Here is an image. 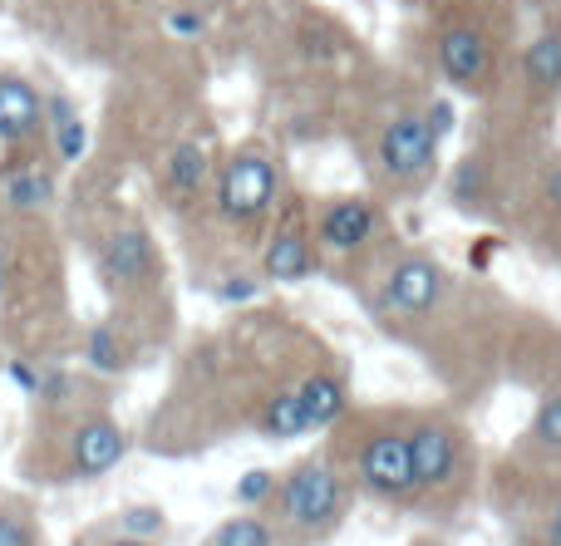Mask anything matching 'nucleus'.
I'll return each instance as SVG.
<instances>
[{
	"label": "nucleus",
	"instance_id": "obj_22",
	"mask_svg": "<svg viewBox=\"0 0 561 546\" xmlns=\"http://www.w3.org/2000/svg\"><path fill=\"white\" fill-rule=\"evenodd\" d=\"M0 546H35V527L25 512L0 508Z\"/></svg>",
	"mask_w": 561,
	"mask_h": 546
},
{
	"label": "nucleus",
	"instance_id": "obj_25",
	"mask_svg": "<svg viewBox=\"0 0 561 546\" xmlns=\"http://www.w3.org/2000/svg\"><path fill=\"white\" fill-rule=\"evenodd\" d=\"M173 30H197V15H173Z\"/></svg>",
	"mask_w": 561,
	"mask_h": 546
},
{
	"label": "nucleus",
	"instance_id": "obj_20",
	"mask_svg": "<svg viewBox=\"0 0 561 546\" xmlns=\"http://www.w3.org/2000/svg\"><path fill=\"white\" fill-rule=\"evenodd\" d=\"M527 443L542 453H552V458H561V394L552 390L542 399V409L533 414V429H527Z\"/></svg>",
	"mask_w": 561,
	"mask_h": 546
},
{
	"label": "nucleus",
	"instance_id": "obj_5",
	"mask_svg": "<svg viewBox=\"0 0 561 546\" xmlns=\"http://www.w3.org/2000/svg\"><path fill=\"white\" fill-rule=\"evenodd\" d=\"M379 167L404 187H424L438 167V133L428 114H399L379 133Z\"/></svg>",
	"mask_w": 561,
	"mask_h": 546
},
{
	"label": "nucleus",
	"instance_id": "obj_15",
	"mask_svg": "<svg viewBox=\"0 0 561 546\" xmlns=\"http://www.w3.org/2000/svg\"><path fill=\"white\" fill-rule=\"evenodd\" d=\"M523 79H527V94H537V98H552L561 89V25H547L542 35L527 45Z\"/></svg>",
	"mask_w": 561,
	"mask_h": 546
},
{
	"label": "nucleus",
	"instance_id": "obj_26",
	"mask_svg": "<svg viewBox=\"0 0 561 546\" xmlns=\"http://www.w3.org/2000/svg\"><path fill=\"white\" fill-rule=\"evenodd\" d=\"M108 546H153L148 537H118V542H108Z\"/></svg>",
	"mask_w": 561,
	"mask_h": 546
},
{
	"label": "nucleus",
	"instance_id": "obj_6",
	"mask_svg": "<svg viewBox=\"0 0 561 546\" xmlns=\"http://www.w3.org/2000/svg\"><path fill=\"white\" fill-rule=\"evenodd\" d=\"M379 295H385V311H394V315H428L448 295V281H444V271H438L434 256L404 252L385 271Z\"/></svg>",
	"mask_w": 561,
	"mask_h": 546
},
{
	"label": "nucleus",
	"instance_id": "obj_9",
	"mask_svg": "<svg viewBox=\"0 0 561 546\" xmlns=\"http://www.w3.org/2000/svg\"><path fill=\"white\" fill-rule=\"evenodd\" d=\"M488 65H493V49H488V35L468 20H454V25L438 30V69L454 89H478L488 79Z\"/></svg>",
	"mask_w": 561,
	"mask_h": 546
},
{
	"label": "nucleus",
	"instance_id": "obj_1",
	"mask_svg": "<svg viewBox=\"0 0 561 546\" xmlns=\"http://www.w3.org/2000/svg\"><path fill=\"white\" fill-rule=\"evenodd\" d=\"M276 532L296 537L300 546H316L345 527L355 508V483L325 458H306L276 483Z\"/></svg>",
	"mask_w": 561,
	"mask_h": 546
},
{
	"label": "nucleus",
	"instance_id": "obj_8",
	"mask_svg": "<svg viewBox=\"0 0 561 546\" xmlns=\"http://www.w3.org/2000/svg\"><path fill=\"white\" fill-rule=\"evenodd\" d=\"M316 266H320L316 232L300 222V207H290V212L276 222L272 242H266L262 271H266V281H276V286H296V281H306Z\"/></svg>",
	"mask_w": 561,
	"mask_h": 546
},
{
	"label": "nucleus",
	"instance_id": "obj_2",
	"mask_svg": "<svg viewBox=\"0 0 561 546\" xmlns=\"http://www.w3.org/2000/svg\"><path fill=\"white\" fill-rule=\"evenodd\" d=\"M217 187V212L232 226H256L276 212L280 197V163L266 148H237L213 177Z\"/></svg>",
	"mask_w": 561,
	"mask_h": 546
},
{
	"label": "nucleus",
	"instance_id": "obj_28",
	"mask_svg": "<svg viewBox=\"0 0 561 546\" xmlns=\"http://www.w3.org/2000/svg\"><path fill=\"white\" fill-rule=\"evenodd\" d=\"M0 281H5V271H0Z\"/></svg>",
	"mask_w": 561,
	"mask_h": 546
},
{
	"label": "nucleus",
	"instance_id": "obj_12",
	"mask_svg": "<svg viewBox=\"0 0 561 546\" xmlns=\"http://www.w3.org/2000/svg\"><path fill=\"white\" fill-rule=\"evenodd\" d=\"M158 271V252L144 226H118L104 242V276L114 286H144Z\"/></svg>",
	"mask_w": 561,
	"mask_h": 546
},
{
	"label": "nucleus",
	"instance_id": "obj_21",
	"mask_svg": "<svg viewBox=\"0 0 561 546\" xmlns=\"http://www.w3.org/2000/svg\"><path fill=\"white\" fill-rule=\"evenodd\" d=\"M276 473H247L242 483H237V502H247V508H262V502L276 498Z\"/></svg>",
	"mask_w": 561,
	"mask_h": 546
},
{
	"label": "nucleus",
	"instance_id": "obj_14",
	"mask_svg": "<svg viewBox=\"0 0 561 546\" xmlns=\"http://www.w3.org/2000/svg\"><path fill=\"white\" fill-rule=\"evenodd\" d=\"M0 202H5L10 212H20V217L45 212V207L55 202V177H49L45 167H35V163L10 167V173H0Z\"/></svg>",
	"mask_w": 561,
	"mask_h": 546
},
{
	"label": "nucleus",
	"instance_id": "obj_17",
	"mask_svg": "<svg viewBox=\"0 0 561 546\" xmlns=\"http://www.w3.org/2000/svg\"><path fill=\"white\" fill-rule=\"evenodd\" d=\"M45 124L55 128V153L65 158V163H75V158L84 153V124H79L75 104H69L65 94H49L45 98Z\"/></svg>",
	"mask_w": 561,
	"mask_h": 546
},
{
	"label": "nucleus",
	"instance_id": "obj_29",
	"mask_svg": "<svg viewBox=\"0 0 561 546\" xmlns=\"http://www.w3.org/2000/svg\"><path fill=\"white\" fill-rule=\"evenodd\" d=\"M557 394H561V390H557Z\"/></svg>",
	"mask_w": 561,
	"mask_h": 546
},
{
	"label": "nucleus",
	"instance_id": "obj_24",
	"mask_svg": "<svg viewBox=\"0 0 561 546\" xmlns=\"http://www.w3.org/2000/svg\"><path fill=\"white\" fill-rule=\"evenodd\" d=\"M542 546H561V498L552 502V512H547V527H542Z\"/></svg>",
	"mask_w": 561,
	"mask_h": 546
},
{
	"label": "nucleus",
	"instance_id": "obj_4",
	"mask_svg": "<svg viewBox=\"0 0 561 546\" xmlns=\"http://www.w3.org/2000/svg\"><path fill=\"white\" fill-rule=\"evenodd\" d=\"M355 492L375 502H414V468H409V443L399 423H379L355 443Z\"/></svg>",
	"mask_w": 561,
	"mask_h": 546
},
{
	"label": "nucleus",
	"instance_id": "obj_19",
	"mask_svg": "<svg viewBox=\"0 0 561 546\" xmlns=\"http://www.w3.org/2000/svg\"><path fill=\"white\" fill-rule=\"evenodd\" d=\"M256 433H266V439H300V433H310L306 429V414H300V404H296V394H290V390L276 394V399L256 414Z\"/></svg>",
	"mask_w": 561,
	"mask_h": 546
},
{
	"label": "nucleus",
	"instance_id": "obj_10",
	"mask_svg": "<svg viewBox=\"0 0 561 546\" xmlns=\"http://www.w3.org/2000/svg\"><path fill=\"white\" fill-rule=\"evenodd\" d=\"M128 453V433L118 429L108 414H94V419H84L75 429V439H69V463H75L79 478H104L108 468H118Z\"/></svg>",
	"mask_w": 561,
	"mask_h": 546
},
{
	"label": "nucleus",
	"instance_id": "obj_13",
	"mask_svg": "<svg viewBox=\"0 0 561 546\" xmlns=\"http://www.w3.org/2000/svg\"><path fill=\"white\" fill-rule=\"evenodd\" d=\"M296 404L306 414V429L320 433V429H335L350 409V390H345V374H330V370H316L296 384Z\"/></svg>",
	"mask_w": 561,
	"mask_h": 546
},
{
	"label": "nucleus",
	"instance_id": "obj_3",
	"mask_svg": "<svg viewBox=\"0 0 561 546\" xmlns=\"http://www.w3.org/2000/svg\"><path fill=\"white\" fill-rule=\"evenodd\" d=\"M404 443H409V468H414L419 492H448L463 483L468 439L454 419H444V414H419L414 423H404Z\"/></svg>",
	"mask_w": 561,
	"mask_h": 546
},
{
	"label": "nucleus",
	"instance_id": "obj_18",
	"mask_svg": "<svg viewBox=\"0 0 561 546\" xmlns=\"http://www.w3.org/2000/svg\"><path fill=\"white\" fill-rule=\"evenodd\" d=\"M207 546H280V537H276V522L256 518V512H242V518L217 522Z\"/></svg>",
	"mask_w": 561,
	"mask_h": 546
},
{
	"label": "nucleus",
	"instance_id": "obj_7",
	"mask_svg": "<svg viewBox=\"0 0 561 546\" xmlns=\"http://www.w3.org/2000/svg\"><path fill=\"white\" fill-rule=\"evenodd\" d=\"M379 226H385L379 202H369V197H335V202H325L316 217V246L320 252H340V256L365 252L379 236Z\"/></svg>",
	"mask_w": 561,
	"mask_h": 546
},
{
	"label": "nucleus",
	"instance_id": "obj_11",
	"mask_svg": "<svg viewBox=\"0 0 561 546\" xmlns=\"http://www.w3.org/2000/svg\"><path fill=\"white\" fill-rule=\"evenodd\" d=\"M45 133V98L30 79L0 74V143L20 148Z\"/></svg>",
	"mask_w": 561,
	"mask_h": 546
},
{
	"label": "nucleus",
	"instance_id": "obj_27",
	"mask_svg": "<svg viewBox=\"0 0 561 546\" xmlns=\"http://www.w3.org/2000/svg\"><path fill=\"white\" fill-rule=\"evenodd\" d=\"M552 202H557V212H561V173L552 177Z\"/></svg>",
	"mask_w": 561,
	"mask_h": 546
},
{
	"label": "nucleus",
	"instance_id": "obj_16",
	"mask_svg": "<svg viewBox=\"0 0 561 546\" xmlns=\"http://www.w3.org/2000/svg\"><path fill=\"white\" fill-rule=\"evenodd\" d=\"M207 177H213V158H207V148L197 143V138L178 143L173 158H168V197H173V202H193V197L207 187Z\"/></svg>",
	"mask_w": 561,
	"mask_h": 546
},
{
	"label": "nucleus",
	"instance_id": "obj_23",
	"mask_svg": "<svg viewBox=\"0 0 561 546\" xmlns=\"http://www.w3.org/2000/svg\"><path fill=\"white\" fill-rule=\"evenodd\" d=\"M89 360L99 370H118V350H114V330H94L89 335Z\"/></svg>",
	"mask_w": 561,
	"mask_h": 546
}]
</instances>
